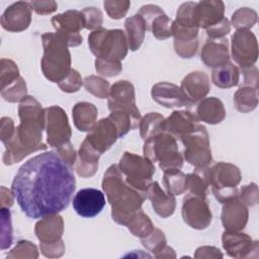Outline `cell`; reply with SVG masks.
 I'll list each match as a JSON object with an SVG mask.
<instances>
[{"mask_svg": "<svg viewBox=\"0 0 259 259\" xmlns=\"http://www.w3.org/2000/svg\"><path fill=\"white\" fill-rule=\"evenodd\" d=\"M119 138L115 124L109 117L102 118L96 122L95 126L85 138V142L96 152L102 155Z\"/></svg>", "mask_w": 259, "mask_h": 259, "instance_id": "9a60e30c", "label": "cell"}, {"mask_svg": "<svg viewBox=\"0 0 259 259\" xmlns=\"http://www.w3.org/2000/svg\"><path fill=\"white\" fill-rule=\"evenodd\" d=\"M40 251L42 255L49 258L61 257L65 253V245L63 241L52 245H40Z\"/></svg>", "mask_w": 259, "mask_h": 259, "instance_id": "91938a15", "label": "cell"}, {"mask_svg": "<svg viewBox=\"0 0 259 259\" xmlns=\"http://www.w3.org/2000/svg\"><path fill=\"white\" fill-rule=\"evenodd\" d=\"M195 258H222L223 253L220 249L212 246H202L196 249Z\"/></svg>", "mask_w": 259, "mask_h": 259, "instance_id": "94428289", "label": "cell"}, {"mask_svg": "<svg viewBox=\"0 0 259 259\" xmlns=\"http://www.w3.org/2000/svg\"><path fill=\"white\" fill-rule=\"evenodd\" d=\"M151 95L154 101L167 108L190 106L192 103L185 97L180 87L169 82H159L152 87Z\"/></svg>", "mask_w": 259, "mask_h": 259, "instance_id": "ffe728a7", "label": "cell"}, {"mask_svg": "<svg viewBox=\"0 0 259 259\" xmlns=\"http://www.w3.org/2000/svg\"><path fill=\"white\" fill-rule=\"evenodd\" d=\"M174 49L176 54L181 58H191L193 57L198 49L197 38L191 41H175Z\"/></svg>", "mask_w": 259, "mask_h": 259, "instance_id": "db71d44e", "label": "cell"}, {"mask_svg": "<svg viewBox=\"0 0 259 259\" xmlns=\"http://www.w3.org/2000/svg\"><path fill=\"white\" fill-rule=\"evenodd\" d=\"M12 244L11 213L8 207H1V249L5 250Z\"/></svg>", "mask_w": 259, "mask_h": 259, "instance_id": "f6af8a7d", "label": "cell"}, {"mask_svg": "<svg viewBox=\"0 0 259 259\" xmlns=\"http://www.w3.org/2000/svg\"><path fill=\"white\" fill-rule=\"evenodd\" d=\"M163 183L168 192L180 195L186 191V175L180 169L164 171Z\"/></svg>", "mask_w": 259, "mask_h": 259, "instance_id": "8d00e7d4", "label": "cell"}, {"mask_svg": "<svg viewBox=\"0 0 259 259\" xmlns=\"http://www.w3.org/2000/svg\"><path fill=\"white\" fill-rule=\"evenodd\" d=\"M14 195L11 190L1 186V207H10L13 204Z\"/></svg>", "mask_w": 259, "mask_h": 259, "instance_id": "be15d7a7", "label": "cell"}, {"mask_svg": "<svg viewBox=\"0 0 259 259\" xmlns=\"http://www.w3.org/2000/svg\"><path fill=\"white\" fill-rule=\"evenodd\" d=\"M32 7L29 2L18 1L6 8L1 16V25L5 30L19 32L25 30L31 21Z\"/></svg>", "mask_w": 259, "mask_h": 259, "instance_id": "ac0fdd59", "label": "cell"}, {"mask_svg": "<svg viewBox=\"0 0 259 259\" xmlns=\"http://www.w3.org/2000/svg\"><path fill=\"white\" fill-rule=\"evenodd\" d=\"M240 71L233 63L228 62L227 64L214 68L211 73L212 83L222 89L231 88L239 83Z\"/></svg>", "mask_w": 259, "mask_h": 259, "instance_id": "1f68e13d", "label": "cell"}, {"mask_svg": "<svg viewBox=\"0 0 259 259\" xmlns=\"http://www.w3.org/2000/svg\"><path fill=\"white\" fill-rule=\"evenodd\" d=\"M100 154L93 150L85 141L80 146L75 162V170L77 174L83 178L92 177L98 169V161Z\"/></svg>", "mask_w": 259, "mask_h": 259, "instance_id": "83f0119b", "label": "cell"}, {"mask_svg": "<svg viewBox=\"0 0 259 259\" xmlns=\"http://www.w3.org/2000/svg\"><path fill=\"white\" fill-rule=\"evenodd\" d=\"M84 19V27L90 30H96L101 28L102 25V13L100 9L95 7H86L81 11Z\"/></svg>", "mask_w": 259, "mask_h": 259, "instance_id": "c3c4849f", "label": "cell"}, {"mask_svg": "<svg viewBox=\"0 0 259 259\" xmlns=\"http://www.w3.org/2000/svg\"><path fill=\"white\" fill-rule=\"evenodd\" d=\"M95 69H96L97 73L103 77H113V76L118 75L121 72L122 66H121L120 62L96 59L95 60Z\"/></svg>", "mask_w": 259, "mask_h": 259, "instance_id": "681fc988", "label": "cell"}, {"mask_svg": "<svg viewBox=\"0 0 259 259\" xmlns=\"http://www.w3.org/2000/svg\"><path fill=\"white\" fill-rule=\"evenodd\" d=\"M41 40L44 47L41 71L49 81L59 83L72 70L69 47L66 40L56 32L44 33Z\"/></svg>", "mask_w": 259, "mask_h": 259, "instance_id": "3957f363", "label": "cell"}, {"mask_svg": "<svg viewBox=\"0 0 259 259\" xmlns=\"http://www.w3.org/2000/svg\"><path fill=\"white\" fill-rule=\"evenodd\" d=\"M164 11L157 5H153V4H148V5H144L141 7V9L139 10L138 14L144 19L145 24H146V28L147 30H149V27L152 23V21L160 14H163Z\"/></svg>", "mask_w": 259, "mask_h": 259, "instance_id": "11a10c76", "label": "cell"}, {"mask_svg": "<svg viewBox=\"0 0 259 259\" xmlns=\"http://www.w3.org/2000/svg\"><path fill=\"white\" fill-rule=\"evenodd\" d=\"M258 105L257 89L243 86L234 94V106L243 113L253 111Z\"/></svg>", "mask_w": 259, "mask_h": 259, "instance_id": "836d02e7", "label": "cell"}, {"mask_svg": "<svg viewBox=\"0 0 259 259\" xmlns=\"http://www.w3.org/2000/svg\"><path fill=\"white\" fill-rule=\"evenodd\" d=\"M135 96V88L130 81H117L110 87L107 100L108 109L110 111H126L141 120V113L136 105Z\"/></svg>", "mask_w": 259, "mask_h": 259, "instance_id": "4fadbf2b", "label": "cell"}, {"mask_svg": "<svg viewBox=\"0 0 259 259\" xmlns=\"http://www.w3.org/2000/svg\"><path fill=\"white\" fill-rule=\"evenodd\" d=\"M83 85L89 93L93 94L98 98H106L109 95L110 85L108 81H106L102 77L95 75L87 76L83 80Z\"/></svg>", "mask_w": 259, "mask_h": 259, "instance_id": "ab89813d", "label": "cell"}, {"mask_svg": "<svg viewBox=\"0 0 259 259\" xmlns=\"http://www.w3.org/2000/svg\"><path fill=\"white\" fill-rule=\"evenodd\" d=\"M82 85H83L82 77L79 74V72L74 69L70 71V73L64 80L58 83V86L60 87V89L67 93L77 92Z\"/></svg>", "mask_w": 259, "mask_h": 259, "instance_id": "f907efd6", "label": "cell"}, {"mask_svg": "<svg viewBox=\"0 0 259 259\" xmlns=\"http://www.w3.org/2000/svg\"><path fill=\"white\" fill-rule=\"evenodd\" d=\"M127 184L125 183L123 174L118 168V165L112 164L104 173L102 180V189L106 194L108 202L113 204L124 192Z\"/></svg>", "mask_w": 259, "mask_h": 259, "instance_id": "4316f807", "label": "cell"}, {"mask_svg": "<svg viewBox=\"0 0 259 259\" xmlns=\"http://www.w3.org/2000/svg\"><path fill=\"white\" fill-rule=\"evenodd\" d=\"M180 89L185 97L193 104L203 99L209 92V78L204 72H191L183 78Z\"/></svg>", "mask_w": 259, "mask_h": 259, "instance_id": "cb8c5ba5", "label": "cell"}, {"mask_svg": "<svg viewBox=\"0 0 259 259\" xmlns=\"http://www.w3.org/2000/svg\"><path fill=\"white\" fill-rule=\"evenodd\" d=\"M125 227H127L134 236L139 237L140 239L147 237L155 229L150 218L142 210V208L132 217Z\"/></svg>", "mask_w": 259, "mask_h": 259, "instance_id": "d590c367", "label": "cell"}, {"mask_svg": "<svg viewBox=\"0 0 259 259\" xmlns=\"http://www.w3.org/2000/svg\"><path fill=\"white\" fill-rule=\"evenodd\" d=\"M103 6L105 8L106 13L112 19H120L125 16L131 2L126 0L116 1V0H106L103 2Z\"/></svg>", "mask_w": 259, "mask_h": 259, "instance_id": "7dc6e473", "label": "cell"}, {"mask_svg": "<svg viewBox=\"0 0 259 259\" xmlns=\"http://www.w3.org/2000/svg\"><path fill=\"white\" fill-rule=\"evenodd\" d=\"M124 28L128 49L133 52L139 50L145 39V33L147 31L144 19L139 14H135L126 18Z\"/></svg>", "mask_w": 259, "mask_h": 259, "instance_id": "4dcf8cb0", "label": "cell"}, {"mask_svg": "<svg viewBox=\"0 0 259 259\" xmlns=\"http://www.w3.org/2000/svg\"><path fill=\"white\" fill-rule=\"evenodd\" d=\"M207 180L219 202L225 203L239 196L237 185L241 181V172L234 164L219 162L208 167Z\"/></svg>", "mask_w": 259, "mask_h": 259, "instance_id": "8992f818", "label": "cell"}, {"mask_svg": "<svg viewBox=\"0 0 259 259\" xmlns=\"http://www.w3.org/2000/svg\"><path fill=\"white\" fill-rule=\"evenodd\" d=\"M156 258H175L176 257V254H175V252H174V250L171 248V247H169V246H165L164 248H163V250L161 251V252H159L156 256H155Z\"/></svg>", "mask_w": 259, "mask_h": 259, "instance_id": "e7e4bbea", "label": "cell"}, {"mask_svg": "<svg viewBox=\"0 0 259 259\" xmlns=\"http://www.w3.org/2000/svg\"><path fill=\"white\" fill-rule=\"evenodd\" d=\"M200 56L201 61L209 68L214 69L227 64L230 60L228 40L226 38L206 40Z\"/></svg>", "mask_w": 259, "mask_h": 259, "instance_id": "484cf974", "label": "cell"}, {"mask_svg": "<svg viewBox=\"0 0 259 259\" xmlns=\"http://www.w3.org/2000/svg\"><path fill=\"white\" fill-rule=\"evenodd\" d=\"M1 71H0V83L1 90L14 83L20 76L17 65L8 59H1Z\"/></svg>", "mask_w": 259, "mask_h": 259, "instance_id": "7bdbcfd3", "label": "cell"}, {"mask_svg": "<svg viewBox=\"0 0 259 259\" xmlns=\"http://www.w3.org/2000/svg\"><path fill=\"white\" fill-rule=\"evenodd\" d=\"M247 206L240 200L239 196L224 203L222 209V224L226 231H241L248 222Z\"/></svg>", "mask_w": 259, "mask_h": 259, "instance_id": "44dd1931", "label": "cell"}, {"mask_svg": "<svg viewBox=\"0 0 259 259\" xmlns=\"http://www.w3.org/2000/svg\"><path fill=\"white\" fill-rule=\"evenodd\" d=\"M45 111L47 142L49 146L58 149L70 143L72 132L65 110L58 105H53L45 108Z\"/></svg>", "mask_w": 259, "mask_h": 259, "instance_id": "9c48e42d", "label": "cell"}, {"mask_svg": "<svg viewBox=\"0 0 259 259\" xmlns=\"http://www.w3.org/2000/svg\"><path fill=\"white\" fill-rule=\"evenodd\" d=\"M26 84L22 77H19L14 83L1 90V96L8 102L21 101L26 96Z\"/></svg>", "mask_w": 259, "mask_h": 259, "instance_id": "b9f144b4", "label": "cell"}, {"mask_svg": "<svg viewBox=\"0 0 259 259\" xmlns=\"http://www.w3.org/2000/svg\"><path fill=\"white\" fill-rule=\"evenodd\" d=\"M141 242L148 251L152 252L154 256H156L166 246V237L161 230L155 228L150 235L142 238Z\"/></svg>", "mask_w": 259, "mask_h": 259, "instance_id": "ee69618b", "label": "cell"}, {"mask_svg": "<svg viewBox=\"0 0 259 259\" xmlns=\"http://www.w3.org/2000/svg\"><path fill=\"white\" fill-rule=\"evenodd\" d=\"M222 242L227 254L233 258H248L252 252L258 251V241H253L248 234L240 231H225Z\"/></svg>", "mask_w": 259, "mask_h": 259, "instance_id": "e0dca14e", "label": "cell"}, {"mask_svg": "<svg viewBox=\"0 0 259 259\" xmlns=\"http://www.w3.org/2000/svg\"><path fill=\"white\" fill-rule=\"evenodd\" d=\"M225 4L220 0H203L195 3L192 19L198 28H208L224 18Z\"/></svg>", "mask_w": 259, "mask_h": 259, "instance_id": "d6986e66", "label": "cell"}, {"mask_svg": "<svg viewBox=\"0 0 259 259\" xmlns=\"http://www.w3.org/2000/svg\"><path fill=\"white\" fill-rule=\"evenodd\" d=\"M172 20L165 14L158 15L151 23L149 30L158 39H166L172 36Z\"/></svg>", "mask_w": 259, "mask_h": 259, "instance_id": "60d3db41", "label": "cell"}, {"mask_svg": "<svg viewBox=\"0 0 259 259\" xmlns=\"http://www.w3.org/2000/svg\"><path fill=\"white\" fill-rule=\"evenodd\" d=\"M51 22L56 29V33L66 40L68 47L73 48L82 44L80 30L85 27L81 11L68 10L53 16Z\"/></svg>", "mask_w": 259, "mask_h": 259, "instance_id": "8fae6325", "label": "cell"}, {"mask_svg": "<svg viewBox=\"0 0 259 259\" xmlns=\"http://www.w3.org/2000/svg\"><path fill=\"white\" fill-rule=\"evenodd\" d=\"M198 120L209 124H217L224 120L226 110L221 99L217 97H206L199 101L196 108Z\"/></svg>", "mask_w": 259, "mask_h": 259, "instance_id": "f1b7e54d", "label": "cell"}, {"mask_svg": "<svg viewBox=\"0 0 259 259\" xmlns=\"http://www.w3.org/2000/svg\"><path fill=\"white\" fill-rule=\"evenodd\" d=\"M64 232V221L58 213L41 218L35 224L34 233L40 242V245H52L62 240Z\"/></svg>", "mask_w": 259, "mask_h": 259, "instance_id": "603a6c76", "label": "cell"}, {"mask_svg": "<svg viewBox=\"0 0 259 259\" xmlns=\"http://www.w3.org/2000/svg\"><path fill=\"white\" fill-rule=\"evenodd\" d=\"M20 123L16 126L14 136L6 142L3 163L13 165L20 162L30 153L46 150L41 143L42 131L46 127V111L33 97L26 95L18 105Z\"/></svg>", "mask_w": 259, "mask_h": 259, "instance_id": "7a4b0ae2", "label": "cell"}, {"mask_svg": "<svg viewBox=\"0 0 259 259\" xmlns=\"http://www.w3.org/2000/svg\"><path fill=\"white\" fill-rule=\"evenodd\" d=\"M38 251L34 244L29 241L21 240L7 255V258H37Z\"/></svg>", "mask_w": 259, "mask_h": 259, "instance_id": "bcb514c9", "label": "cell"}, {"mask_svg": "<svg viewBox=\"0 0 259 259\" xmlns=\"http://www.w3.org/2000/svg\"><path fill=\"white\" fill-rule=\"evenodd\" d=\"M146 198L147 195L145 193L127 185L122 195L111 204L112 220L118 225L125 226L132 217L142 208Z\"/></svg>", "mask_w": 259, "mask_h": 259, "instance_id": "5bb4252c", "label": "cell"}, {"mask_svg": "<svg viewBox=\"0 0 259 259\" xmlns=\"http://www.w3.org/2000/svg\"><path fill=\"white\" fill-rule=\"evenodd\" d=\"M108 117L115 124L118 131L119 138H122L130 131L136 128L140 123V119L134 117L131 113L122 110L110 111V114L108 115Z\"/></svg>", "mask_w": 259, "mask_h": 259, "instance_id": "74e56055", "label": "cell"}, {"mask_svg": "<svg viewBox=\"0 0 259 259\" xmlns=\"http://www.w3.org/2000/svg\"><path fill=\"white\" fill-rule=\"evenodd\" d=\"M76 188L73 166L57 151L40 153L17 171L11 191L21 210L41 219L66 209Z\"/></svg>", "mask_w": 259, "mask_h": 259, "instance_id": "6da1fadb", "label": "cell"}, {"mask_svg": "<svg viewBox=\"0 0 259 259\" xmlns=\"http://www.w3.org/2000/svg\"><path fill=\"white\" fill-rule=\"evenodd\" d=\"M72 203L80 217L89 219L101 212L106 200L102 191L96 188H83L75 194Z\"/></svg>", "mask_w": 259, "mask_h": 259, "instance_id": "2e32d148", "label": "cell"}, {"mask_svg": "<svg viewBox=\"0 0 259 259\" xmlns=\"http://www.w3.org/2000/svg\"><path fill=\"white\" fill-rule=\"evenodd\" d=\"M165 117L158 112H150L141 118L139 127L140 136L146 141L147 139L164 132Z\"/></svg>", "mask_w": 259, "mask_h": 259, "instance_id": "e575fe53", "label": "cell"}, {"mask_svg": "<svg viewBox=\"0 0 259 259\" xmlns=\"http://www.w3.org/2000/svg\"><path fill=\"white\" fill-rule=\"evenodd\" d=\"M147 198L152 202L155 212L166 219L174 213L176 207L175 195L167 190L164 191L157 181H152L147 190Z\"/></svg>", "mask_w": 259, "mask_h": 259, "instance_id": "d4e9b609", "label": "cell"}, {"mask_svg": "<svg viewBox=\"0 0 259 259\" xmlns=\"http://www.w3.org/2000/svg\"><path fill=\"white\" fill-rule=\"evenodd\" d=\"M243 75V84L247 87L258 88V70L255 66L248 68H241Z\"/></svg>", "mask_w": 259, "mask_h": 259, "instance_id": "9f6ffc18", "label": "cell"}, {"mask_svg": "<svg viewBox=\"0 0 259 259\" xmlns=\"http://www.w3.org/2000/svg\"><path fill=\"white\" fill-rule=\"evenodd\" d=\"M207 169L208 167L195 168L193 173L186 175V190L189 191V194L200 197L206 196V190L209 185Z\"/></svg>", "mask_w": 259, "mask_h": 259, "instance_id": "d6a6232c", "label": "cell"}, {"mask_svg": "<svg viewBox=\"0 0 259 259\" xmlns=\"http://www.w3.org/2000/svg\"><path fill=\"white\" fill-rule=\"evenodd\" d=\"M118 168L125 176L124 180L127 185L147 195L148 187L156 171L151 160L145 156L124 152L119 160Z\"/></svg>", "mask_w": 259, "mask_h": 259, "instance_id": "52a82bcc", "label": "cell"}, {"mask_svg": "<svg viewBox=\"0 0 259 259\" xmlns=\"http://www.w3.org/2000/svg\"><path fill=\"white\" fill-rule=\"evenodd\" d=\"M185 147L183 156L195 168L207 167L211 160L209 138L205 126L198 124L191 133L180 139Z\"/></svg>", "mask_w": 259, "mask_h": 259, "instance_id": "ba28073f", "label": "cell"}, {"mask_svg": "<svg viewBox=\"0 0 259 259\" xmlns=\"http://www.w3.org/2000/svg\"><path fill=\"white\" fill-rule=\"evenodd\" d=\"M144 156L153 163L157 162L164 171L181 169L183 158L179 153L176 139L166 132L159 133L145 141Z\"/></svg>", "mask_w": 259, "mask_h": 259, "instance_id": "5b68a950", "label": "cell"}, {"mask_svg": "<svg viewBox=\"0 0 259 259\" xmlns=\"http://www.w3.org/2000/svg\"><path fill=\"white\" fill-rule=\"evenodd\" d=\"M29 3L32 7V10L40 15L53 13L58 8V4L55 1H31Z\"/></svg>", "mask_w": 259, "mask_h": 259, "instance_id": "6f0895ef", "label": "cell"}, {"mask_svg": "<svg viewBox=\"0 0 259 259\" xmlns=\"http://www.w3.org/2000/svg\"><path fill=\"white\" fill-rule=\"evenodd\" d=\"M73 121L80 132H90L96 124L98 110L90 102H78L72 109Z\"/></svg>", "mask_w": 259, "mask_h": 259, "instance_id": "f546056e", "label": "cell"}, {"mask_svg": "<svg viewBox=\"0 0 259 259\" xmlns=\"http://www.w3.org/2000/svg\"><path fill=\"white\" fill-rule=\"evenodd\" d=\"M88 46L96 59L120 62L128 51L125 32L121 29L99 28L88 36Z\"/></svg>", "mask_w": 259, "mask_h": 259, "instance_id": "277c9868", "label": "cell"}, {"mask_svg": "<svg viewBox=\"0 0 259 259\" xmlns=\"http://www.w3.org/2000/svg\"><path fill=\"white\" fill-rule=\"evenodd\" d=\"M240 200L246 206H254L258 203V187L256 183H250L241 188L239 193Z\"/></svg>", "mask_w": 259, "mask_h": 259, "instance_id": "816d5d0a", "label": "cell"}, {"mask_svg": "<svg viewBox=\"0 0 259 259\" xmlns=\"http://www.w3.org/2000/svg\"><path fill=\"white\" fill-rule=\"evenodd\" d=\"M182 219L192 229H206L212 220V213L205 197L187 194L182 204Z\"/></svg>", "mask_w": 259, "mask_h": 259, "instance_id": "7c38bea8", "label": "cell"}, {"mask_svg": "<svg viewBox=\"0 0 259 259\" xmlns=\"http://www.w3.org/2000/svg\"><path fill=\"white\" fill-rule=\"evenodd\" d=\"M231 31L230 21L224 17L220 22L206 28V34L210 39H221L229 34Z\"/></svg>", "mask_w": 259, "mask_h": 259, "instance_id": "f5cc1de1", "label": "cell"}, {"mask_svg": "<svg viewBox=\"0 0 259 259\" xmlns=\"http://www.w3.org/2000/svg\"><path fill=\"white\" fill-rule=\"evenodd\" d=\"M56 151L72 166L75 165L76 162V158H77V153L75 152L74 147L72 146L71 143H68L58 149H56Z\"/></svg>", "mask_w": 259, "mask_h": 259, "instance_id": "6125c7cd", "label": "cell"}, {"mask_svg": "<svg viewBox=\"0 0 259 259\" xmlns=\"http://www.w3.org/2000/svg\"><path fill=\"white\" fill-rule=\"evenodd\" d=\"M231 22L237 30L250 29L257 22V13L251 8L242 7L233 13Z\"/></svg>", "mask_w": 259, "mask_h": 259, "instance_id": "f35d334b", "label": "cell"}, {"mask_svg": "<svg viewBox=\"0 0 259 259\" xmlns=\"http://www.w3.org/2000/svg\"><path fill=\"white\" fill-rule=\"evenodd\" d=\"M198 124L196 114L188 110H175L170 116L165 118L164 132L170 134L175 139H181L191 133Z\"/></svg>", "mask_w": 259, "mask_h": 259, "instance_id": "7402d4cb", "label": "cell"}, {"mask_svg": "<svg viewBox=\"0 0 259 259\" xmlns=\"http://www.w3.org/2000/svg\"><path fill=\"white\" fill-rule=\"evenodd\" d=\"M231 53L240 68L254 66L258 58V44L250 29H238L232 35Z\"/></svg>", "mask_w": 259, "mask_h": 259, "instance_id": "30bf717a", "label": "cell"}, {"mask_svg": "<svg viewBox=\"0 0 259 259\" xmlns=\"http://www.w3.org/2000/svg\"><path fill=\"white\" fill-rule=\"evenodd\" d=\"M16 127H14L13 120L10 117H2L1 118V128H0V138L3 144L8 142L15 133Z\"/></svg>", "mask_w": 259, "mask_h": 259, "instance_id": "680465c9", "label": "cell"}]
</instances>
